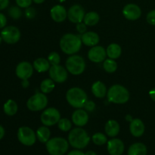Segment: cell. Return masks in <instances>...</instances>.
Segmentation results:
<instances>
[{
  "label": "cell",
  "instance_id": "6da1fadb",
  "mask_svg": "<svg viewBox=\"0 0 155 155\" xmlns=\"http://www.w3.org/2000/svg\"><path fill=\"white\" fill-rule=\"evenodd\" d=\"M82 43L81 36L72 33H67L61 39L60 47L64 53L72 55L80 51Z\"/></svg>",
  "mask_w": 155,
  "mask_h": 155
},
{
  "label": "cell",
  "instance_id": "7a4b0ae2",
  "mask_svg": "<svg viewBox=\"0 0 155 155\" xmlns=\"http://www.w3.org/2000/svg\"><path fill=\"white\" fill-rule=\"evenodd\" d=\"M90 138L86 130L82 128H75L70 132L68 135L69 144L74 148L83 149L89 143Z\"/></svg>",
  "mask_w": 155,
  "mask_h": 155
},
{
  "label": "cell",
  "instance_id": "3957f363",
  "mask_svg": "<svg viewBox=\"0 0 155 155\" xmlns=\"http://www.w3.org/2000/svg\"><path fill=\"white\" fill-rule=\"evenodd\" d=\"M66 98L70 105L74 108L80 109L84 107L87 100V95L82 89L74 87L67 92Z\"/></svg>",
  "mask_w": 155,
  "mask_h": 155
},
{
  "label": "cell",
  "instance_id": "277c9868",
  "mask_svg": "<svg viewBox=\"0 0 155 155\" xmlns=\"http://www.w3.org/2000/svg\"><path fill=\"white\" fill-rule=\"evenodd\" d=\"M107 99L110 102L114 104H124L130 99V92L127 88L121 85H114L107 93Z\"/></svg>",
  "mask_w": 155,
  "mask_h": 155
},
{
  "label": "cell",
  "instance_id": "5b68a950",
  "mask_svg": "<svg viewBox=\"0 0 155 155\" xmlns=\"http://www.w3.org/2000/svg\"><path fill=\"white\" fill-rule=\"evenodd\" d=\"M69 144L61 137H55L46 142V149L51 155H64L68 151Z\"/></svg>",
  "mask_w": 155,
  "mask_h": 155
},
{
  "label": "cell",
  "instance_id": "8992f818",
  "mask_svg": "<svg viewBox=\"0 0 155 155\" xmlns=\"http://www.w3.org/2000/svg\"><path fill=\"white\" fill-rule=\"evenodd\" d=\"M66 68L67 71L73 75H80L84 72L86 63L81 56L72 54L67 59Z\"/></svg>",
  "mask_w": 155,
  "mask_h": 155
},
{
  "label": "cell",
  "instance_id": "52a82bcc",
  "mask_svg": "<svg viewBox=\"0 0 155 155\" xmlns=\"http://www.w3.org/2000/svg\"><path fill=\"white\" fill-rule=\"evenodd\" d=\"M48 104V98L44 93L37 92L32 95L27 102V108L32 111H39L45 108Z\"/></svg>",
  "mask_w": 155,
  "mask_h": 155
},
{
  "label": "cell",
  "instance_id": "ba28073f",
  "mask_svg": "<svg viewBox=\"0 0 155 155\" xmlns=\"http://www.w3.org/2000/svg\"><path fill=\"white\" fill-rule=\"evenodd\" d=\"M41 122L44 126L46 127H51L54 124H58L61 120V114L54 107H49L47 108L42 112L41 114Z\"/></svg>",
  "mask_w": 155,
  "mask_h": 155
},
{
  "label": "cell",
  "instance_id": "9c48e42d",
  "mask_svg": "<svg viewBox=\"0 0 155 155\" xmlns=\"http://www.w3.org/2000/svg\"><path fill=\"white\" fill-rule=\"evenodd\" d=\"M18 139L24 145L31 146L36 142V135L30 127H22L18 131Z\"/></svg>",
  "mask_w": 155,
  "mask_h": 155
},
{
  "label": "cell",
  "instance_id": "30bf717a",
  "mask_svg": "<svg viewBox=\"0 0 155 155\" xmlns=\"http://www.w3.org/2000/svg\"><path fill=\"white\" fill-rule=\"evenodd\" d=\"M1 36L3 41L8 44H15L19 41L21 38V32L19 29L14 26L5 27L1 32Z\"/></svg>",
  "mask_w": 155,
  "mask_h": 155
},
{
  "label": "cell",
  "instance_id": "8fae6325",
  "mask_svg": "<svg viewBox=\"0 0 155 155\" xmlns=\"http://www.w3.org/2000/svg\"><path fill=\"white\" fill-rule=\"evenodd\" d=\"M64 67L61 65H52L49 69V77L55 83H62L68 79V72Z\"/></svg>",
  "mask_w": 155,
  "mask_h": 155
},
{
  "label": "cell",
  "instance_id": "7c38bea8",
  "mask_svg": "<svg viewBox=\"0 0 155 155\" xmlns=\"http://www.w3.org/2000/svg\"><path fill=\"white\" fill-rule=\"evenodd\" d=\"M84 8L80 5H74L68 11V18L71 22L78 24L84 19Z\"/></svg>",
  "mask_w": 155,
  "mask_h": 155
},
{
  "label": "cell",
  "instance_id": "4fadbf2b",
  "mask_svg": "<svg viewBox=\"0 0 155 155\" xmlns=\"http://www.w3.org/2000/svg\"><path fill=\"white\" fill-rule=\"evenodd\" d=\"M15 72L18 78L22 80H28V79L33 75V67L27 61L21 62L17 66Z\"/></svg>",
  "mask_w": 155,
  "mask_h": 155
},
{
  "label": "cell",
  "instance_id": "5bb4252c",
  "mask_svg": "<svg viewBox=\"0 0 155 155\" xmlns=\"http://www.w3.org/2000/svg\"><path fill=\"white\" fill-rule=\"evenodd\" d=\"M107 52L102 46L95 45L88 52V58L94 63H101L106 59Z\"/></svg>",
  "mask_w": 155,
  "mask_h": 155
},
{
  "label": "cell",
  "instance_id": "9a60e30c",
  "mask_svg": "<svg viewBox=\"0 0 155 155\" xmlns=\"http://www.w3.org/2000/svg\"><path fill=\"white\" fill-rule=\"evenodd\" d=\"M123 15L127 20L136 21L139 19L142 15V10L139 5L130 3V4L126 5L124 7Z\"/></svg>",
  "mask_w": 155,
  "mask_h": 155
},
{
  "label": "cell",
  "instance_id": "2e32d148",
  "mask_svg": "<svg viewBox=\"0 0 155 155\" xmlns=\"http://www.w3.org/2000/svg\"><path fill=\"white\" fill-rule=\"evenodd\" d=\"M51 19L57 23L63 22L68 18V12L65 8L61 5H57L51 8L50 11Z\"/></svg>",
  "mask_w": 155,
  "mask_h": 155
},
{
  "label": "cell",
  "instance_id": "e0dca14e",
  "mask_svg": "<svg viewBox=\"0 0 155 155\" xmlns=\"http://www.w3.org/2000/svg\"><path fill=\"white\" fill-rule=\"evenodd\" d=\"M107 151L110 155H122L124 151V144L120 139H113L107 142Z\"/></svg>",
  "mask_w": 155,
  "mask_h": 155
},
{
  "label": "cell",
  "instance_id": "ac0fdd59",
  "mask_svg": "<svg viewBox=\"0 0 155 155\" xmlns=\"http://www.w3.org/2000/svg\"><path fill=\"white\" fill-rule=\"evenodd\" d=\"M89 120V115L87 112L81 108L77 109L72 114V121L76 126L82 127L86 125Z\"/></svg>",
  "mask_w": 155,
  "mask_h": 155
},
{
  "label": "cell",
  "instance_id": "d6986e66",
  "mask_svg": "<svg viewBox=\"0 0 155 155\" xmlns=\"http://www.w3.org/2000/svg\"><path fill=\"white\" fill-rule=\"evenodd\" d=\"M145 124L140 119H133L130 122V130L131 134L135 137H140L145 133Z\"/></svg>",
  "mask_w": 155,
  "mask_h": 155
},
{
  "label": "cell",
  "instance_id": "ffe728a7",
  "mask_svg": "<svg viewBox=\"0 0 155 155\" xmlns=\"http://www.w3.org/2000/svg\"><path fill=\"white\" fill-rule=\"evenodd\" d=\"M81 40L84 45L93 47L99 42V36L95 32H86L81 35Z\"/></svg>",
  "mask_w": 155,
  "mask_h": 155
},
{
  "label": "cell",
  "instance_id": "44dd1931",
  "mask_svg": "<svg viewBox=\"0 0 155 155\" xmlns=\"http://www.w3.org/2000/svg\"><path fill=\"white\" fill-rule=\"evenodd\" d=\"M106 134L110 137H115L120 132V125L114 120H110L107 121L104 127Z\"/></svg>",
  "mask_w": 155,
  "mask_h": 155
},
{
  "label": "cell",
  "instance_id": "7402d4cb",
  "mask_svg": "<svg viewBox=\"0 0 155 155\" xmlns=\"http://www.w3.org/2000/svg\"><path fill=\"white\" fill-rule=\"evenodd\" d=\"M92 92L97 98H104L107 95V88L105 85L101 81H96L92 84Z\"/></svg>",
  "mask_w": 155,
  "mask_h": 155
},
{
  "label": "cell",
  "instance_id": "603a6c76",
  "mask_svg": "<svg viewBox=\"0 0 155 155\" xmlns=\"http://www.w3.org/2000/svg\"><path fill=\"white\" fill-rule=\"evenodd\" d=\"M33 68L39 73H44L50 69V63L44 58H39L33 62Z\"/></svg>",
  "mask_w": 155,
  "mask_h": 155
},
{
  "label": "cell",
  "instance_id": "cb8c5ba5",
  "mask_svg": "<svg viewBox=\"0 0 155 155\" xmlns=\"http://www.w3.org/2000/svg\"><path fill=\"white\" fill-rule=\"evenodd\" d=\"M147 148L143 143H134L129 148L128 155H146Z\"/></svg>",
  "mask_w": 155,
  "mask_h": 155
},
{
  "label": "cell",
  "instance_id": "d4e9b609",
  "mask_svg": "<svg viewBox=\"0 0 155 155\" xmlns=\"http://www.w3.org/2000/svg\"><path fill=\"white\" fill-rule=\"evenodd\" d=\"M106 52H107V55L108 56L109 58L114 60V59L118 58L121 55L122 49L118 44L112 43L108 45L106 49Z\"/></svg>",
  "mask_w": 155,
  "mask_h": 155
},
{
  "label": "cell",
  "instance_id": "484cf974",
  "mask_svg": "<svg viewBox=\"0 0 155 155\" xmlns=\"http://www.w3.org/2000/svg\"><path fill=\"white\" fill-rule=\"evenodd\" d=\"M50 135H51L50 130L46 126L39 127L36 131V138L39 139V142L42 143H46L49 140Z\"/></svg>",
  "mask_w": 155,
  "mask_h": 155
},
{
  "label": "cell",
  "instance_id": "4316f807",
  "mask_svg": "<svg viewBox=\"0 0 155 155\" xmlns=\"http://www.w3.org/2000/svg\"><path fill=\"white\" fill-rule=\"evenodd\" d=\"M99 19L100 17L98 13L95 12H90L85 15L83 21L87 26H95L98 24Z\"/></svg>",
  "mask_w": 155,
  "mask_h": 155
},
{
  "label": "cell",
  "instance_id": "83f0119b",
  "mask_svg": "<svg viewBox=\"0 0 155 155\" xmlns=\"http://www.w3.org/2000/svg\"><path fill=\"white\" fill-rule=\"evenodd\" d=\"M18 104L14 100L9 99L4 104V112L8 116H13L18 111Z\"/></svg>",
  "mask_w": 155,
  "mask_h": 155
},
{
  "label": "cell",
  "instance_id": "f1b7e54d",
  "mask_svg": "<svg viewBox=\"0 0 155 155\" xmlns=\"http://www.w3.org/2000/svg\"><path fill=\"white\" fill-rule=\"evenodd\" d=\"M103 68L107 73H114L117 69V64L114 59H105L103 63Z\"/></svg>",
  "mask_w": 155,
  "mask_h": 155
},
{
  "label": "cell",
  "instance_id": "f546056e",
  "mask_svg": "<svg viewBox=\"0 0 155 155\" xmlns=\"http://www.w3.org/2000/svg\"><path fill=\"white\" fill-rule=\"evenodd\" d=\"M54 83L51 79H45L41 83L40 89L42 93L47 94L51 92L54 89Z\"/></svg>",
  "mask_w": 155,
  "mask_h": 155
},
{
  "label": "cell",
  "instance_id": "4dcf8cb0",
  "mask_svg": "<svg viewBox=\"0 0 155 155\" xmlns=\"http://www.w3.org/2000/svg\"><path fill=\"white\" fill-rule=\"evenodd\" d=\"M58 127L61 131L68 132L71 130V127H72V123L67 118H62L58 123Z\"/></svg>",
  "mask_w": 155,
  "mask_h": 155
},
{
  "label": "cell",
  "instance_id": "1f68e13d",
  "mask_svg": "<svg viewBox=\"0 0 155 155\" xmlns=\"http://www.w3.org/2000/svg\"><path fill=\"white\" fill-rule=\"evenodd\" d=\"M92 141L96 145H103L107 142V139L105 135L101 133H97L92 136Z\"/></svg>",
  "mask_w": 155,
  "mask_h": 155
},
{
  "label": "cell",
  "instance_id": "d6a6232c",
  "mask_svg": "<svg viewBox=\"0 0 155 155\" xmlns=\"http://www.w3.org/2000/svg\"><path fill=\"white\" fill-rule=\"evenodd\" d=\"M8 15L12 18L15 20L19 19L22 15V12L19 6H12L8 9Z\"/></svg>",
  "mask_w": 155,
  "mask_h": 155
},
{
  "label": "cell",
  "instance_id": "836d02e7",
  "mask_svg": "<svg viewBox=\"0 0 155 155\" xmlns=\"http://www.w3.org/2000/svg\"><path fill=\"white\" fill-rule=\"evenodd\" d=\"M48 61L51 65H58L60 64L61 57L58 53L53 51L51 52L48 56Z\"/></svg>",
  "mask_w": 155,
  "mask_h": 155
},
{
  "label": "cell",
  "instance_id": "e575fe53",
  "mask_svg": "<svg viewBox=\"0 0 155 155\" xmlns=\"http://www.w3.org/2000/svg\"><path fill=\"white\" fill-rule=\"evenodd\" d=\"M36 15V12L34 8L33 7H28L26 8L25 10V16L26 18H28V19H33L35 18Z\"/></svg>",
  "mask_w": 155,
  "mask_h": 155
},
{
  "label": "cell",
  "instance_id": "d590c367",
  "mask_svg": "<svg viewBox=\"0 0 155 155\" xmlns=\"http://www.w3.org/2000/svg\"><path fill=\"white\" fill-rule=\"evenodd\" d=\"M15 2H16L18 6H19L20 8H27L30 7L33 0H15Z\"/></svg>",
  "mask_w": 155,
  "mask_h": 155
},
{
  "label": "cell",
  "instance_id": "8d00e7d4",
  "mask_svg": "<svg viewBox=\"0 0 155 155\" xmlns=\"http://www.w3.org/2000/svg\"><path fill=\"white\" fill-rule=\"evenodd\" d=\"M146 20L149 24L155 25V10H152L148 12L146 17Z\"/></svg>",
  "mask_w": 155,
  "mask_h": 155
},
{
  "label": "cell",
  "instance_id": "74e56055",
  "mask_svg": "<svg viewBox=\"0 0 155 155\" xmlns=\"http://www.w3.org/2000/svg\"><path fill=\"white\" fill-rule=\"evenodd\" d=\"M86 26L87 25H86L85 23H83V22H80V23H78V24H77V30L78 31V33H80V34H83V33H86V30H87Z\"/></svg>",
  "mask_w": 155,
  "mask_h": 155
},
{
  "label": "cell",
  "instance_id": "f35d334b",
  "mask_svg": "<svg viewBox=\"0 0 155 155\" xmlns=\"http://www.w3.org/2000/svg\"><path fill=\"white\" fill-rule=\"evenodd\" d=\"M84 107L87 111L92 112L95 110V104L92 101H87L86 102V104H85Z\"/></svg>",
  "mask_w": 155,
  "mask_h": 155
},
{
  "label": "cell",
  "instance_id": "ab89813d",
  "mask_svg": "<svg viewBox=\"0 0 155 155\" xmlns=\"http://www.w3.org/2000/svg\"><path fill=\"white\" fill-rule=\"evenodd\" d=\"M7 24V19L3 14L0 13V29L4 28Z\"/></svg>",
  "mask_w": 155,
  "mask_h": 155
},
{
  "label": "cell",
  "instance_id": "60d3db41",
  "mask_svg": "<svg viewBox=\"0 0 155 155\" xmlns=\"http://www.w3.org/2000/svg\"><path fill=\"white\" fill-rule=\"evenodd\" d=\"M9 0H0V10L6 8L8 6Z\"/></svg>",
  "mask_w": 155,
  "mask_h": 155
},
{
  "label": "cell",
  "instance_id": "b9f144b4",
  "mask_svg": "<svg viewBox=\"0 0 155 155\" xmlns=\"http://www.w3.org/2000/svg\"><path fill=\"white\" fill-rule=\"evenodd\" d=\"M84 153L82 152L81 151H79V150H74V151H71L70 153H68V155H84Z\"/></svg>",
  "mask_w": 155,
  "mask_h": 155
},
{
  "label": "cell",
  "instance_id": "7bdbcfd3",
  "mask_svg": "<svg viewBox=\"0 0 155 155\" xmlns=\"http://www.w3.org/2000/svg\"><path fill=\"white\" fill-rule=\"evenodd\" d=\"M149 95L150 97H151V99H152L154 101H155V88L154 89H152L151 91H150Z\"/></svg>",
  "mask_w": 155,
  "mask_h": 155
},
{
  "label": "cell",
  "instance_id": "ee69618b",
  "mask_svg": "<svg viewBox=\"0 0 155 155\" xmlns=\"http://www.w3.org/2000/svg\"><path fill=\"white\" fill-rule=\"evenodd\" d=\"M5 136V130L2 126H0V140L4 137Z\"/></svg>",
  "mask_w": 155,
  "mask_h": 155
},
{
  "label": "cell",
  "instance_id": "f6af8a7d",
  "mask_svg": "<svg viewBox=\"0 0 155 155\" xmlns=\"http://www.w3.org/2000/svg\"><path fill=\"white\" fill-rule=\"evenodd\" d=\"M22 86L24 88H27L29 86L28 80H23L22 81Z\"/></svg>",
  "mask_w": 155,
  "mask_h": 155
},
{
  "label": "cell",
  "instance_id": "bcb514c9",
  "mask_svg": "<svg viewBox=\"0 0 155 155\" xmlns=\"http://www.w3.org/2000/svg\"><path fill=\"white\" fill-rule=\"evenodd\" d=\"M84 155H97L96 153L93 151H89L86 153Z\"/></svg>",
  "mask_w": 155,
  "mask_h": 155
},
{
  "label": "cell",
  "instance_id": "7dc6e473",
  "mask_svg": "<svg viewBox=\"0 0 155 155\" xmlns=\"http://www.w3.org/2000/svg\"><path fill=\"white\" fill-rule=\"evenodd\" d=\"M33 2H34L36 4H42V2H45V0H33Z\"/></svg>",
  "mask_w": 155,
  "mask_h": 155
},
{
  "label": "cell",
  "instance_id": "c3c4849f",
  "mask_svg": "<svg viewBox=\"0 0 155 155\" xmlns=\"http://www.w3.org/2000/svg\"><path fill=\"white\" fill-rule=\"evenodd\" d=\"M58 2H65L66 0H58Z\"/></svg>",
  "mask_w": 155,
  "mask_h": 155
},
{
  "label": "cell",
  "instance_id": "681fc988",
  "mask_svg": "<svg viewBox=\"0 0 155 155\" xmlns=\"http://www.w3.org/2000/svg\"><path fill=\"white\" fill-rule=\"evenodd\" d=\"M2 40V36H0V44H1Z\"/></svg>",
  "mask_w": 155,
  "mask_h": 155
}]
</instances>
